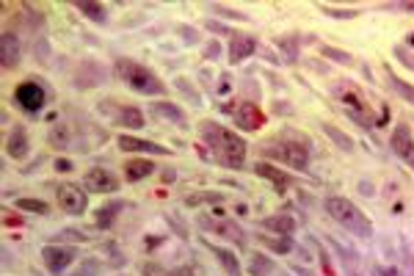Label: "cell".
Returning a JSON list of instances; mask_svg holds the SVG:
<instances>
[{"label": "cell", "instance_id": "4dcf8cb0", "mask_svg": "<svg viewBox=\"0 0 414 276\" xmlns=\"http://www.w3.org/2000/svg\"><path fill=\"white\" fill-rule=\"evenodd\" d=\"M276 45H279V50H282L287 64H296V61H298V39L287 36V39H279Z\"/></svg>", "mask_w": 414, "mask_h": 276}, {"label": "cell", "instance_id": "d4e9b609", "mask_svg": "<svg viewBox=\"0 0 414 276\" xmlns=\"http://www.w3.org/2000/svg\"><path fill=\"white\" fill-rule=\"evenodd\" d=\"M274 268L276 265L268 254H252V260H249V276H271Z\"/></svg>", "mask_w": 414, "mask_h": 276}, {"label": "cell", "instance_id": "74e56055", "mask_svg": "<svg viewBox=\"0 0 414 276\" xmlns=\"http://www.w3.org/2000/svg\"><path fill=\"white\" fill-rule=\"evenodd\" d=\"M180 31H182V39H185V42H199V31H196V28L180 26Z\"/></svg>", "mask_w": 414, "mask_h": 276}, {"label": "cell", "instance_id": "f6af8a7d", "mask_svg": "<svg viewBox=\"0 0 414 276\" xmlns=\"http://www.w3.org/2000/svg\"><path fill=\"white\" fill-rule=\"evenodd\" d=\"M72 276H91V271H89V268H78Z\"/></svg>", "mask_w": 414, "mask_h": 276}, {"label": "cell", "instance_id": "5bb4252c", "mask_svg": "<svg viewBox=\"0 0 414 276\" xmlns=\"http://www.w3.org/2000/svg\"><path fill=\"white\" fill-rule=\"evenodd\" d=\"M335 97L345 105V111H348V114H367V105H364L362 92H359L354 83H337Z\"/></svg>", "mask_w": 414, "mask_h": 276}, {"label": "cell", "instance_id": "44dd1931", "mask_svg": "<svg viewBox=\"0 0 414 276\" xmlns=\"http://www.w3.org/2000/svg\"><path fill=\"white\" fill-rule=\"evenodd\" d=\"M155 172V163L150 158H133L125 163V180L128 182H141L144 177H150Z\"/></svg>", "mask_w": 414, "mask_h": 276}, {"label": "cell", "instance_id": "8fae6325", "mask_svg": "<svg viewBox=\"0 0 414 276\" xmlns=\"http://www.w3.org/2000/svg\"><path fill=\"white\" fill-rule=\"evenodd\" d=\"M279 158L285 160L290 169L307 172V166H310V147L307 144H298V141H282Z\"/></svg>", "mask_w": 414, "mask_h": 276}, {"label": "cell", "instance_id": "ffe728a7", "mask_svg": "<svg viewBox=\"0 0 414 276\" xmlns=\"http://www.w3.org/2000/svg\"><path fill=\"white\" fill-rule=\"evenodd\" d=\"M28 133L23 125H17L11 133H9V138H6V152H9V158H14V160H23L28 155Z\"/></svg>", "mask_w": 414, "mask_h": 276}, {"label": "cell", "instance_id": "f546056e", "mask_svg": "<svg viewBox=\"0 0 414 276\" xmlns=\"http://www.w3.org/2000/svg\"><path fill=\"white\" fill-rule=\"evenodd\" d=\"M320 55L329 58V61H335V64H342V67H351V64H354V55H351V53L337 50L332 45H323V48H320Z\"/></svg>", "mask_w": 414, "mask_h": 276}, {"label": "cell", "instance_id": "836d02e7", "mask_svg": "<svg viewBox=\"0 0 414 276\" xmlns=\"http://www.w3.org/2000/svg\"><path fill=\"white\" fill-rule=\"evenodd\" d=\"M326 17H335V20H357L359 11L357 9H337V6H318Z\"/></svg>", "mask_w": 414, "mask_h": 276}, {"label": "cell", "instance_id": "7a4b0ae2", "mask_svg": "<svg viewBox=\"0 0 414 276\" xmlns=\"http://www.w3.org/2000/svg\"><path fill=\"white\" fill-rule=\"evenodd\" d=\"M113 72H116V77H119L128 89H133L135 94H144V97H163V94L169 92L166 83H163L150 67H144V64H138V61H133V58H116V61H113Z\"/></svg>", "mask_w": 414, "mask_h": 276}, {"label": "cell", "instance_id": "4316f807", "mask_svg": "<svg viewBox=\"0 0 414 276\" xmlns=\"http://www.w3.org/2000/svg\"><path fill=\"white\" fill-rule=\"evenodd\" d=\"M218 202H224L218 191H199V194L185 197V207H202V204H218Z\"/></svg>", "mask_w": 414, "mask_h": 276}, {"label": "cell", "instance_id": "7402d4cb", "mask_svg": "<svg viewBox=\"0 0 414 276\" xmlns=\"http://www.w3.org/2000/svg\"><path fill=\"white\" fill-rule=\"evenodd\" d=\"M75 9H78L83 17H89L91 23H97V26H105V23H108V9H105L103 3H94V0H78Z\"/></svg>", "mask_w": 414, "mask_h": 276}, {"label": "cell", "instance_id": "30bf717a", "mask_svg": "<svg viewBox=\"0 0 414 276\" xmlns=\"http://www.w3.org/2000/svg\"><path fill=\"white\" fill-rule=\"evenodd\" d=\"M235 125L240 130H246V133H254V130L265 125V114L259 111L257 102H240L235 108Z\"/></svg>", "mask_w": 414, "mask_h": 276}, {"label": "cell", "instance_id": "f35d334b", "mask_svg": "<svg viewBox=\"0 0 414 276\" xmlns=\"http://www.w3.org/2000/svg\"><path fill=\"white\" fill-rule=\"evenodd\" d=\"M373 276H403L401 268H395V265H387V268H376Z\"/></svg>", "mask_w": 414, "mask_h": 276}, {"label": "cell", "instance_id": "ba28073f", "mask_svg": "<svg viewBox=\"0 0 414 276\" xmlns=\"http://www.w3.org/2000/svg\"><path fill=\"white\" fill-rule=\"evenodd\" d=\"M83 188L89 194H113V191H119V180L103 166H94L83 175Z\"/></svg>", "mask_w": 414, "mask_h": 276}, {"label": "cell", "instance_id": "d590c367", "mask_svg": "<svg viewBox=\"0 0 414 276\" xmlns=\"http://www.w3.org/2000/svg\"><path fill=\"white\" fill-rule=\"evenodd\" d=\"M61 241H86V235L78 232V229H64V232L55 238V243H61Z\"/></svg>", "mask_w": 414, "mask_h": 276}, {"label": "cell", "instance_id": "60d3db41", "mask_svg": "<svg viewBox=\"0 0 414 276\" xmlns=\"http://www.w3.org/2000/svg\"><path fill=\"white\" fill-rule=\"evenodd\" d=\"M221 55V48H218V42H210L205 48V58H210V61H216Z\"/></svg>", "mask_w": 414, "mask_h": 276}, {"label": "cell", "instance_id": "ac0fdd59", "mask_svg": "<svg viewBox=\"0 0 414 276\" xmlns=\"http://www.w3.org/2000/svg\"><path fill=\"white\" fill-rule=\"evenodd\" d=\"M254 50H257V39H254V36L235 33L233 39H230V61H233V64L246 61L249 55H254Z\"/></svg>", "mask_w": 414, "mask_h": 276}, {"label": "cell", "instance_id": "bcb514c9", "mask_svg": "<svg viewBox=\"0 0 414 276\" xmlns=\"http://www.w3.org/2000/svg\"><path fill=\"white\" fill-rule=\"evenodd\" d=\"M296 274H301V276H312L310 271H304V268H296Z\"/></svg>", "mask_w": 414, "mask_h": 276}, {"label": "cell", "instance_id": "f1b7e54d", "mask_svg": "<svg viewBox=\"0 0 414 276\" xmlns=\"http://www.w3.org/2000/svg\"><path fill=\"white\" fill-rule=\"evenodd\" d=\"M387 83H389V89H392L395 94H401L403 100L414 102V86H409L406 80H401L398 75H392V72H389V75H387Z\"/></svg>", "mask_w": 414, "mask_h": 276}, {"label": "cell", "instance_id": "7c38bea8", "mask_svg": "<svg viewBox=\"0 0 414 276\" xmlns=\"http://www.w3.org/2000/svg\"><path fill=\"white\" fill-rule=\"evenodd\" d=\"M150 114H152L155 119H160V122H169V125H174V127H188L185 111H182L180 105H174L172 100L150 102Z\"/></svg>", "mask_w": 414, "mask_h": 276}, {"label": "cell", "instance_id": "6da1fadb", "mask_svg": "<svg viewBox=\"0 0 414 276\" xmlns=\"http://www.w3.org/2000/svg\"><path fill=\"white\" fill-rule=\"evenodd\" d=\"M202 144L216 158V163H221L227 169H243L249 144L237 133L227 130V127L218 125V122H205L202 125Z\"/></svg>", "mask_w": 414, "mask_h": 276}, {"label": "cell", "instance_id": "2e32d148", "mask_svg": "<svg viewBox=\"0 0 414 276\" xmlns=\"http://www.w3.org/2000/svg\"><path fill=\"white\" fill-rule=\"evenodd\" d=\"M0 64H3V70H17V64H20V39L11 31H6L0 36Z\"/></svg>", "mask_w": 414, "mask_h": 276}, {"label": "cell", "instance_id": "d6986e66", "mask_svg": "<svg viewBox=\"0 0 414 276\" xmlns=\"http://www.w3.org/2000/svg\"><path fill=\"white\" fill-rule=\"evenodd\" d=\"M254 175H257L259 180H268V182H271L279 194L287 191V188H290V182H293V180H290L282 169H276V166H271V163H257V166H254Z\"/></svg>", "mask_w": 414, "mask_h": 276}, {"label": "cell", "instance_id": "603a6c76", "mask_svg": "<svg viewBox=\"0 0 414 276\" xmlns=\"http://www.w3.org/2000/svg\"><path fill=\"white\" fill-rule=\"evenodd\" d=\"M125 210V202H111V204H103L100 207V213H97V219H94V224L100 226V229H111L113 221L119 219V213Z\"/></svg>", "mask_w": 414, "mask_h": 276}, {"label": "cell", "instance_id": "1f68e13d", "mask_svg": "<svg viewBox=\"0 0 414 276\" xmlns=\"http://www.w3.org/2000/svg\"><path fill=\"white\" fill-rule=\"evenodd\" d=\"M17 210H26V213H39V216H45V213H50V207H47V202L42 199H17Z\"/></svg>", "mask_w": 414, "mask_h": 276}, {"label": "cell", "instance_id": "ab89813d", "mask_svg": "<svg viewBox=\"0 0 414 276\" xmlns=\"http://www.w3.org/2000/svg\"><path fill=\"white\" fill-rule=\"evenodd\" d=\"M205 28H207V31H213V33H233L230 28H227V26H221V23H216V20H207Z\"/></svg>", "mask_w": 414, "mask_h": 276}, {"label": "cell", "instance_id": "e0dca14e", "mask_svg": "<svg viewBox=\"0 0 414 276\" xmlns=\"http://www.w3.org/2000/svg\"><path fill=\"white\" fill-rule=\"evenodd\" d=\"M259 229L271 232V235H282V238H293L296 232V219L287 216V213H276V216H268L259 221Z\"/></svg>", "mask_w": 414, "mask_h": 276}, {"label": "cell", "instance_id": "52a82bcc", "mask_svg": "<svg viewBox=\"0 0 414 276\" xmlns=\"http://www.w3.org/2000/svg\"><path fill=\"white\" fill-rule=\"evenodd\" d=\"M14 100H17V105H20L26 114H39V111L45 108V102H47V92H45L42 83L26 80V83H20V86L14 89Z\"/></svg>", "mask_w": 414, "mask_h": 276}, {"label": "cell", "instance_id": "7dc6e473", "mask_svg": "<svg viewBox=\"0 0 414 276\" xmlns=\"http://www.w3.org/2000/svg\"><path fill=\"white\" fill-rule=\"evenodd\" d=\"M409 45H412V48H414V33H412V36H409Z\"/></svg>", "mask_w": 414, "mask_h": 276}, {"label": "cell", "instance_id": "3957f363", "mask_svg": "<svg viewBox=\"0 0 414 276\" xmlns=\"http://www.w3.org/2000/svg\"><path fill=\"white\" fill-rule=\"evenodd\" d=\"M326 213L335 219L345 232L357 235V238H370L373 235V221L364 216L362 210L345 197H329L326 199Z\"/></svg>", "mask_w": 414, "mask_h": 276}, {"label": "cell", "instance_id": "8992f818", "mask_svg": "<svg viewBox=\"0 0 414 276\" xmlns=\"http://www.w3.org/2000/svg\"><path fill=\"white\" fill-rule=\"evenodd\" d=\"M75 257H78V251L72 249V246H61V243H47V246H42V263H45V268H47L52 276L64 274V271L75 263Z\"/></svg>", "mask_w": 414, "mask_h": 276}, {"label": "cell", "instance_id": "cb8c5ba5", "mask_svg": "<svg viewBox=\"0 0 414 276\" xmlns=\"http://www.w3.org/2000/svg\"><path fill=\"white\" fill-rule=\"evenodd\" d=\"M210 251L216 254V260L221 263V268L227 271V276H240V263H237V254H233L230 249H221V246H210Z\"/></svg>", "mask_w": 414, "mask_h": 276}, {"label": "cell", "instance_id": "ee69618b", "mask_svg": "<svg viewBox=\"0 0 414 276\" xmlns=\"http://www.w3.org/2000/svg\"><path fill=\"white\" fill-rule=\"evenodd\" d=\"M169 276H194V268H177V271H172Z\"/></svg>", "mask_w": 414, "mask_h": 276}, {"label": "cell", "instance_id": "d6a6232c", "mask_svg": "<svg viewBox=\"0 0 414 276\" xmlns=\"http://www.w3.org/2000/svg\"><path fill=\"white\" fill-rule=\"evenodd\" d=\"M210 11H216V14L227 17V20H237V23H249V14H243V11H235V9H230V6H224V3H210Z\"/></svg>", "mask_w": 414, "mask_h": 276}, {"label": "cell", "instance_id": "277c9868", "mask_svg": "<svg viewBox=\"0 0 414 276\" xmlns=\"http://www.w3.org/2000/svg\"><path fill=\"white\" fill-rule=\"evenodd\" d=\"M100 111L111 116L113 125L128 127V130H141V127L147 125L144 114H141L135 105H119V102H113V100H105L103 105H100Z\"/></svg>", "mask_w": 414, "mask_h": 276}, {"label": "cell", "instance_id": "e575fe53", "mask_svg": "<svg viewBox=\"0 0 414 276\" xmlns=\"http://www.w3.org/2000/svg\"><path fill=\"white\" fill-rule=\"evenodd\" d=\"M392 53H395V58H398L401 64H406L409 70H414V58H412V53L406 50V48H401V45H398V48H395Z\"/></svg>", "mask_w": 414, "mask_h": 276}, {"label": "cell", "instance_id": "8d00e7d4", "mask_svg": "<svg viewBox=\"0 0 414 276\" xmlns=\"http://www.w3.org/2000/svg\"><path fill=\"white\" fill-rule=\"evenodd\" d=\"M403 276H414V257L409 246H403Z\"/></svg>", "mask_w": 414, "mask_h": 276}, {"label": "cell", "instance_id": "4fadbf2b", "mask_svg": "<svg viewBox=\"0 0 414 276\" xmlns=\"http://www.w3.org/2000/svg\"><path fill=\"white\" fill-rule=\"evenodd\" d=\"M199 226L202 229H210V232H216L218 238H224V241H233L237 246H243L246 243V232L240 229V226L235 224V221H213V219H199Z\"/></svg>", "mask_w": 414, "mask_h": 276}, {"label": "cell", "instance_id": "b9f144b4", "mask_svg": "<svg viewBox=\"0 0 414 276\" xmlns=\"http://www.w3.org/2000/svg\"><path fill=\"white\" fill-rule=\"evenodd\" d=\"M384 9H406L414 14V3H384Z\"/></svg>", "mask_w": 414, "mask_h": 276}, {"label": "cell", "instance_id": "9a60e30c", "mask_svg": "<svg viewBox=\"0 0 414 276\" xmlns=\"http://www.w3.org/2000/svg\"><path fill=\"white\" fill-rule=\"evenodd\" d=\"M116 144H119V150L122 152H144V155H157V158L172 155L169 147H160V144H152V141L135 138V136H128V133H122V136L116 138Z\"/></svg>", "mask_w": 414, "mask_h": 276}, {"label": "cell", "instance_id": "484cf974", "mask_svg": "<svg viewBox=\"0 0 414 276\" xmlns=\"http://www.w3.org/2000/svg\"><path fill=\"white\" fill-rule=\"evenodd\" d=\"M320 130H323V133H326V136H329V138L335 141V144H337V150H342V152H354V141H351V138H348V136H345V133H342L340 127L329 125V122H323V125H320Z\"/></svg>", "mask_w": 414, "mask_h": 276}, {"label": "cell", "instance_id": "83f0119b", "mask_svg": "<svg viewBox=\"0 0 414 276\" xmlns=\"http://www.w3.org/2000/svg\"><path fill=\"white\" fill-rule=\"evenodd\" d=\"M259 243H262L265 249L276 251V254H290V251H293V241H290V238H282V235H276V238L259 235Z\"/></svg>", "mask_w": 414, "mask_h": 276}, {"label": "cell", "instance_id": "9c48e42d", "mask_svg": "<svg viewBox=\"0 0 414 276\" xmlns=\"http://www.w3.org/2000/svg\"><path fill=\"white\" fill-rule=\"evenodd\" d=\"M389 147H392V152L401 158V160H406L409 166L414 169V136L412 130H409V125H401L392 130V141H389Z\"/></svg>", "mask_w": 414, "mask_h": 276}, {"label": "cell", "instance_id": "5b68a950", "mask_svg": "<svg viewBox=\"0 0 414 276\" xmlns=\"http://www.w3.org/2000/svg\"><path fill=\"white\" fill-rule=\"evenodd\" d=\"M55 199H58V207H61L64 213H69V216H83L86 207H89L86 191H83L80 185H75V182H61V185H55Z\"/></svg>", "mask_w": 414, "mask_h": 276}, {"label": "cell", "instance_id": "7bdbcfd3", "mask_svg": "<svg viewBox=\"0 0 414 276\" xmlns=\"http://www.w3.org/2000/svg\"><path fill=\"white\" fill-rule=\"evenodd\" d=\"M55 169H58V172H69V169H72V163H69V160H61V158H58V160H55Z\"/></svg>", "mask_w": 414, "mask_h": 276}]
</instances>
